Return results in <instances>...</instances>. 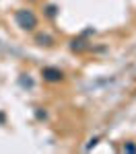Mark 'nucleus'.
<instances>
[{
  "label": "nucleus",
  "mask_w": 136,
  "mask_h": 154,
  "mask_svg": "<svg viewBox=\"0 0 136 154\" xmlns=\"http://www.w3.org/2000/svg\"><path fill=\"white\" fill-rule=\"evenodd\" d=\"M14 21L23 31H33L37 27V17L31 8H19L14 12Z\"/></svg>",
  "instance_id": "f257e3e1"
},
{
  "label": "nucleus",
  "mask_w": 136,
  "mask_h": 154,
  "mask_svg": "<svg viewBox=\"0 0 136 154\" xmlns=\"http://www.w3.org/2000/svg\"><path fill=\"white\" fill-rule=\"evenodd\" d=\"M41 76H43V80H48V82H60L62 78H64V72L58 70V68H43V70H41Z\"/></svg>",
  "instance_id": "f03ea898"
},
{
  "label": "nucleus",
  "mask_w": 136,
  "mask_h": 154,
  "mask_svg": "<svg viewBox=\"0 0 136 154\" xmlns=\"http://www.w3.org/2000/svg\"><path fill=\"white\" fill-rule=\"evenodd\" d=\"M124 150L126 152H136V146L134 144H124Z\"/></svg>",
  "instance_id": "20e7f679"
},
{
  "label": "nucleus",
  "mask_w": 136,
  "mask_h": 154,
  "mask_svg": "<svg viewBox=\"0 0 136 154\" xmlns=\"http://www.w3.org/2000/svg\"><path fill=\"white\" fill-rule=\"evenodd\" d=\"M35 39H37V43H39V45H52V43H54V39H52L49 35H46V33H39Z\"/></svg>",
  "instance_id": "7ed1b4c3"
}]
</instances>
